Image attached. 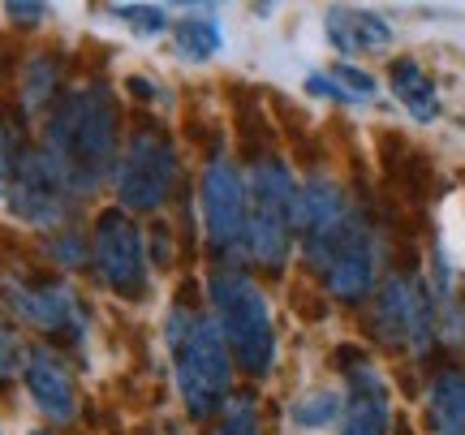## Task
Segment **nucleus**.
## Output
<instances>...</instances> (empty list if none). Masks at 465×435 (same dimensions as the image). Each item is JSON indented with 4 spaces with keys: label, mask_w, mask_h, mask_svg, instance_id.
Returning <instances> with one entry per match:
<instances>
[{
    "label": "nucleus",
    "mask_w": 465,
    "mask_h": 435,
    "mask_svg": "<svg viewBox=\"0 0 465 435\" xmlns=\"http://www.w3.org/2000/svg\"><path fill=\"white\" fill-rule=\"evenodd\" d=\"M44 155L56 164L74 194H91L108 177L116 160V113L104 86H86L61 100L44 134Z\"/></svg>",
    "instance_id": "f257e3e1"
},
{
    "label": "nucleus",
    "mask_w": 465,
    "mask_h": 435,
    "mask_svg": "<svg viewBox=\"0 0 465 435\" xmlns=\"http://www.w3.org/2000/svg\"><path fill=\"white\" fill-rule=\"evenodd\" d=\"M164 336L173 367H177V388H182L185 410L194 419H207L229 397V380H232V358L216 319L177 306L164 323Z\"/></svg>",
    "instance_id": "f03ea898"
},
{
    "label": "nucleus",
    "mask_w": 465,
    "mask_h": 435,
    "mask_svg": "<svg viewBox=\"0 0 465 435\" xmlns=\"http://www.w3.org/2000/svg\"><path fill=\"white\" fill-rule=\"evenodd\" d=\"M212 306H216V328L232 358L250 375H267L276 362V328H272V311L259 285L242 272L224 268L212 276Z\"/></svg>",
    "instance_id": "7ed1b4c3"
},
{
    "label": "nucleus",
    "mask_w": 465,
    "mask_h": 435,
    "mask_svg": "<svg viewBox=\"0 0 465 435\" xmlns=\"http://www.w3.org/2000/svg\"><path fill=\"white\" fill-rule=\"evenodd\" d=\"M298 194L302 185L281 160H259L246 182V246L263 268H284L293 233H298Z\"/></svg>",
    "instance_id": "20e7f679"
},
{
    "label": "nucleus",
    "mask_w": 465,
    "mask_h": 435,
    "mask_svg": "<svg viewBox=\"0 0 465 435\" xmlns=\"http://www.w3.org/2000/svg\"><path fill=\"white\" fill-rule=\"evenodd\" d=\"M177 185V155L160 130H138L125 147L116 199L125 212H155Z\"/></svg>",
    "instance_id": "39448f33"
},
{
    "label": "nucleus",
    "mask_w": 465,
    "mask_h": 435,
    "mask_svg": "<svg viewBox=\"0 0 465 435\" xmlns=\"http://www.w3.org/2000/svg\"><path fill=\"white\" fill-rule=\"evenodd\" d=\"M95 268L121 298L147 293V246L125 212H104L95 224Z\"/></svg>",
    "instance_id": "423d86ee"
},
{
    "label": "nucleus",
    "mask_w": 465,
    "mask_h": 435,
    "mask_svg": "<svg viewBox=\"0 0 465 435\" xmlns=\"http://www.w3.org/2000/svg\"><path fill=\"white\" fill-rule=\"evenodd\" d=\"M375 336L388 345H410V350H427L435 336V319H431V298L427 289L418 285L414 276H392L375 298Z\"/></svg>",
    "instance_id": "0eeeda50"
},
{
    "label": "nucleus",
    "mask_w": 465,
    "mask_h": 435,
    "mask_svg": "<svg viewBox=\"0 0 465 435\" xmlns=\"http://www.w3.org/2000/svg\"><path fill=\"white\" fill-rule=\"evenodd\" d=\"M69 182L56 173L44 151H26L17 177L9 185V207L17 220H26L35 229H61V220L69 216Z\"/></svg>",
    "instance_id": "6e6552de"
},
{
    "label": "nucleus",
    "mask_w": 465,
    "mask_h": 435,
    "mask_svg": "<svg viewBox=\"0 0 465 435\" xmlns=\"http://www.w3.org/2000/svg\"><path fill=\"white\" fill-rule=\"evenodd\" d=\"M246 182L229 160H212L203 173V220L216 251H237L246 242Z\"/></svg>",
    "instance_id": "1a4fd4ad"
},
{
    "label": "nucleus",
    "mask_w": 465,
    "mask_h": 435,
    "mask_svg": "<svg viewBox=\"0 0 465 435\" xmlns=\"http://www.w3.org/2000/svg\"><path fill=\"white\" fill-rule=\"evenodd\" d=\"M349 203H345V190L328 177H311V182L302 185L298 194V233H302V251L306 259L323 268L328 263V254H332L336 237L345 233L349 224Z\"/></svg>",
    "instance_id": "9d476101"
},
{
    "label": "nucleus",
    "mask_w": 465,
    "mask_h": 435,
    "mask_svg": "<svg viewBox=\"0 0 465 435\" xmlns=\"http://www.w3.org/2000/svg\"><path fill=\"white\" fill-rule=\"evenodd\" d=\"M323 272H328V289H332L336 298H345V302L366 298L371 285H375V276H380V237H375V229L366 220L349 216L345 233L336 237Z\"/></svg>",
    "instance_id": "9b49d317"
},
{
    "label": "nucleus",
    "mask_w": 465,
    "mask_h": 435,
    "mask_svg": "<svg viewBox=\"0 0 465 435\" xmlns=\"http://www.w3.org/2000/svg\"><path fill=\"white\" fill-rule=\"evenodd\" d=\"M0 293H5V306H9L17 319L35 323V328L69 332V336L86 332V319H83V311H78V298H74L65 285H48V281H5Z\"/></svg>",
    "instance_id": "f8f14e48"
},
{
    "label": "nucleus",
    "mask_w": 465,
    "mask_h": 435,
    "mask_svg": "<svg viewBox=\"0 0 465 435\" xmlns=\"http://www.w3.org/2000/svg\"><path fill=\"white\" fill-rule=\"evenodd\" d=\"M26 388H31V401L39 405V414H48L52 422L78 419L74 375H69L65 362L52 350H31V358H26Z\"/></svg>",
    "instance_id": "ddd939ff"
},
{
    "label": "nucleus",
    "mask_w": 465,
    "mask_h": 435,
    "mask_svg": "<svg viewBox=\"0 0 465 435\" xmlns=\"http://www.w3.org/2000/svg\"><path fill=\"white\" fill-rule=\"evenodd\" d=\"M388 388H383L380 371L366 362L349 367V401L341 414V435H388Z\"/></svg>",
    "instance_id": "4468645a"
},
{
    "label": "nucleus",
    "mask_w": 465,
    "mask_h": 435,
    "mask_svg": "<svg viewBox=\"0 0 465 435\" xmlns=\"http://www.w3.org/2000/svg\"><path fill=\"white\" fill-rule=\"evenodd\" d=\"M328 35L341 52H375L392 44V26L375 14H362V9H332Z\"/></svg>",
    "instance_id": "2eb2a0df"
},
{
    "label": "nucleus",
    "mask_w": 465,
    "mask_h": 435,
    "mask_svg": "<svg viewBox=\"0 0 465 435\" xmlns=\"http://www.w3.org/2000/svg\"><path fill=\"white\" fill-rule=\"evenodd\" d=\"M427 414H431L435 435H465V375L461 371L435 375L431 392H427Z\"/></svg>",
    "instance_id": "dca6fc26"
},
{
    "label": "nucleus",
    "mask_w": 465,
    "mask_h": 435,
    "mask_svg": "<svg viewBox=\"0 0 465 435\" xmlns=\"http://www.w3.org/2000/svg\"><path fill=\"white\" fill-rule=\"evenodd\" d=\"M392 91H397V100L405 104L418 121L440 117V91H435V83L427 78V69L418 65V61H397V65H392Z\"/></svg>",
    "instance_id": "f3484780"
},
{
    "label": "nucleus",
    "mask_w": 465,
    "mask_h": 435,
    "mask_svg": "<svg viewBox=\"0 0 465 435\" xmlns=\"http://www.w3.org/2000/svg\"><path fill=\"white\" fill-rule=\"evenodd\" d=\"M173 39H177V52H182L185 61H207V56H216L220 44H224V35L212 17H182L177 26H173Z\"/></svg>",
    "instance_id": "a211bd4d"
},
{
    "label": "nucleus",
    "mask_w": 465,
    "mask_h": 435,
    "mask_svg": "<svg viewBox=\"0 0 465 435\" xmlns=\"http://www.w3.org/2000/svg\"><path fill=\"white\" fill-rule=\"evenodd\" d=\"M341 414H345V401H341V392H332V388L306 392V397H298L293 410H289L293 427H302V431H323V427H332Z\"/></svg>",
    "instance_id": "6ab92c4d"
},
{
    "label": "nucleus",
    "mask_w": 465,
    "mask_h": 435,
    "mask_svg": "<svg viewBox=\"0 0 465 435\" xmlns=\"http://www.w3.org/2000/svg\"><path fill=\"white\" fill-rule=\"evenodd\" d=\"M52 91H56V65H52V56H35L26 65V108L48 104Z\"/></svg>",
    "instance_id": "aec40b11"
},
{
    "label": "nucleus",
    "mask_w": 465,
    "mask_h": 435,
    "mask_svg": "<svg viewBox=\"0 0 465 435\" xmlns=\"http://www.w3.org/2000/svg\"><path fill=\"white\" fill-rule=\"evenodd\" d=\"M26 345H22V336H17L14 323H5L0 319V380H14L17 371L26 375Z\"/></svg>",
    "instance_id": "412c9836"
},
{
    "label": "nucleus",
    "mask_w": 465,
    "mask_h": 435,
    "mask_svg": "<svg viewBox=\"0 0 465 435\" xmlns=\"http://www.w3.org/2000/svg\"><path fill=\"white\" fill-rule=\"evenodd\" d=\"M116 14L125 17L134 31H143V35H155V31H164L168 26V14L164 9H155V5H116Z\"/></svg>",
    "instance_id": "4be33fe9"
},
{
    "label": "nucleus",
    "mask_w": 465,
    "mask_h": 435,
    "mask_svg": "<svg viewBox=\"0 0 465 435\" xmlns=\"http://www.w3.org/2000/svg\"><path fill=\"white\" fill-rule=\"evenodd\" d=\"M332 83L341 86V95H345V100H371V95H375V78L362 74V69H353V65H336Z\"/></svg>",
    "instance_id": "5701e85b"
},
{
    "label": "nucleus",
    "mask_w": 465,
    "mask_h": 435,
    "mask_svg": "<svg viewBox=\"0 0 465 435\" xmlns=\"http://www.w3.org/2000/svg\"><path fill=\"white\" fill-rule=\"evenodd\" d=\"M9 17H44V5H9Z\"/></svg>",
    "instance_id": "b1692460"
},
{
    "label": "nucleus",
    "mask_w": 465,
    "mask_h": 435,
    "mask_svg": "<svg viewBox=\"0 0 465 435\" xmlns=\"http://www.w3.org/2000/svg\"><path fill=\"white\" fill-rule=\"evenodd\" d=\"M0 182H5V147H0Z\"/></svg>",
    "instance_id": "393cba45"
},
{
    "label": "nucleus",
    "mask_w": 465,
    "mask_h": 435,
    "mask_svg": "<svg viewBox=\"0 0 465 435\" xmlns=\"http://www.w3.org/2000/svg\"><path fill=\"white\" fill-rule=\"evenodd\" d=\"M224 435H232V431H224Z\"/></svg>",
    "instance_id": "a878e982"
}]
</instances>
